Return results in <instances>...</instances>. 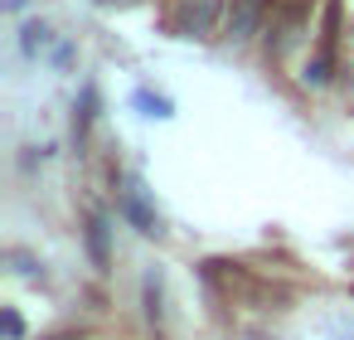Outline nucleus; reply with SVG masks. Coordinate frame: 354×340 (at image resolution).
<instances>
[{
    "label": "nucleus",
    "instance_id": "1",
    "mask_svg": "<svg viewBox=\"0 0 354 340\" xmlns=\"http://www.w3.org/2000/svg\"><path fill=\"white\" fill-rule=\"evenodd\" d=\"M218 15V0H180L170 10V30L175 35H204Z\"/></svg>",
    "mask_w": 354,
    "mask_h": 340
},
{
    "label": "nucleus",
    "instance_id": "2",
    "mask_svg": "<svg viewBox=\"0 0 354 340\" xmlns=\"http://www.w3.org/2000/svg\"><path fill=\"white\" fill-rule=\"evenodd\" d=\"M262 10H267V0H233V6H228V39L243 44V39L257 30Z\"/></svg>",
    "mask_w": 354,
    "mask_h": 340
}]
</instances>
